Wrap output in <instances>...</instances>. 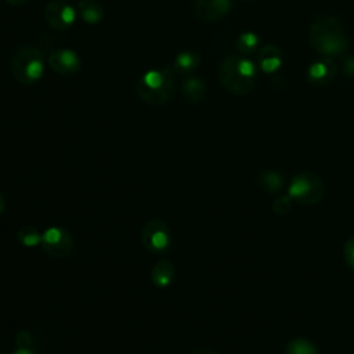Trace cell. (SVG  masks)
<instances>
[{
    "label": "cell",
    "mask_w": 354,
    "mask_h": 354,
    "mask_svg": "<svg viewBox=\"0 0 354 354\" xmlns=\"http://www.w3.org/2000/svg\"><path fill=\"white\" fill-rule=\"evenodd\" d=\"M310 46L324 57L340 55L348 48V37L343 24L335 17H321L308 29Z\"/></svg>",
    "instance_id": "6da1fadb"
},
{
    "label": "cell",
    "mask_w": 354,
    "mask_h": 354,
    "mask_svg": "<svg viewBox=\"0 0 354 354\" xmlns=\"http://www.w3.org/2000/svg\"><path fill=\"white\" fill-rule=\"evenodd\" d=\"M217 75L221 86L235 95H245L254 86L256 71L253 64L238 55L225 57L218 66Z\"/></svg>",
    "instance_id": "7a4b0ae2"
},
{
    "label": "cell",
    "mask_w": 354,
    "mask_h": 354,
    "mask_svg": "<svg viewBox=\"0 0 354 354\" xmlns=\"http://www.w3.org/2000/svg\"><path fill=\"white\" fill-rule=\"evenodd\" d=\"M176 87L174 69L165 66L162 71L151 69L137 83L138 95L148 104L162 105L169 101Z\"/></svg>",
    "instance_id": "3957f363"
},
{
    "label": "cell",
    "mask_w": 354,
    "mask_h": 354,
    "mask_svg": "<svg viewBox=\"0 0 354 354\" xmlns=\"http://www.w3.org/2000/svg\"><path fill=\"white\" fill-rule=\"evenodd\" d=\"M11 73L12 77L21 84H32L37 82L44 69L43 54L33 46H25L18 48L11 57Z\"/></svg>",
    "instance_id": "277c9868"
},
{
    "label": "cell",
    "mask_w": 354,
    "mask_h": 354,
    "mask_svg": "<svg viewBox=\"0 0 354 354\" xmlns=\"http://www.w3.org/2000/svg\"><path fill=\"white\" fill-rule=\"evenodd\" d=\"M141 243L153 254L166 252L171 245V231L167 223L159 218L147 221L141 230Z\"/></svg>",
    "instance_id": "5b68a950"
},
{
    "label": "cell",
    "mask_w": 354,
    "mask_h": 354,
    "mask_svg": "<svg viewBox=\"0 0 354 354\" xmlns=\"http://www.w3.org/2000/svg\"><path fill=\"white\" fill-rule=\"evenodd\" d=\"M40 246L46 254L61 260L73 252V238L61 227H50L43 232Z\"/></svg>",
    "instance_id": "8992f818"
},
{
    "label": "cell",
    "mask_w": 354,
    "mask_h": 354,
    "mask_svg": "<svg viewBox=\"0 0 354 354\" xmlns=\"http://www.w3.org/2000/svg\"><path fill=\"white\" fill-rule=\"evenodd\" d=\"M322 181L311 173L297 176L289 187V196L301 203H315L322 198Z\"/></svg>",
    "instance_id": "52a82bcc"
},
{
    "label": "cell",
    "mask_w": 354,
    "mask_h": 354,
    "mask_svg": "<svg viewBox=\"0 0 354 354\" xmlns=\"http://www.w3.org/2000/svg\"><path fill=\"white\" fill-rule=\"evenodd\" d=\"M46 22L55 30H65L73 25L76 11L71 4L62 0H53L44 8Z\"/></svg>",
    "instance_id": "ba28073f"
},
{
    "label": "cell",
    "mask_w": 354,
    "mask_h": 354,
    "mask_svg": "<svg viewBox=\"0 0 354 354\" xmlns=\"http://www.w3.org/2000/svg\"><path fill=\"white\" fill-rule=\"evenodd\" d=\"M48 65L55 73L69 76L80 69V58L71 48H59L48 55Z\"/></svg>",
    "instance_id": "9c48e42d"
},
{
    "label": "cell",
    "mask_w": 354,
    "mask_h": 354,
    "mask_svg": "<svg viewBox=\"0 0 354 354\" xmlns=\"http://www.w3.org/2000/svg\"><path fill=\"white\" fill-rule=\"evenodd\" d=\"M231 7V0H196L194 11L202 22H214L227 15Z\"/></svg>",
    "instance_id": "30bf717a"
},
{
    "label": "cell",
    "mask_w": 354,
    "mask_h": 354,
    "mask_svg": "<svg viewBox=\"0 0 354 354\" xmlns=\"http://www.w3.org/2000/svg\"><path fill=\"white\" fill-rule=\"evenodd\" d=\"M336 75V64L329 58L324 57L313 62L308 68V80L315 86H325L333 80Z\"/></svg>",
    "instance_id": "8fae6325"
},
{
    "label": "cell",
    "mask_w": 354,
    "mask_h": 354,
    "mask_svg": "<svg viewBox=\"0 0 354 354\" xmlns=\"http://www.w3.org/2000/svg\"><path fill=\"white\" fill-rule=\"evenodd\" d=\"M257 61L259 65L264 72H274L277 71L282 64V53L281 50L274 44H266L263 46L257 53Z\"/></svg>",
    "instance_id": "7c38bea8"
},
{
    "label": "cell",
    "mask_w": 354,
    "mask_h": 354,
    "mask_svg": "<svg viewBox=\"0 0 354 354\" xmlns=\"http://www.w3.org/2000/svg\"><path fill=\"white\" fill-rule=\"evenodd\" d=\"M174 279V266L170 260H159L151 270V281L158 288L169 286Z\"/></svg>",
    "instance_id": "4fadbf2b"
},
{
    "label": "cell",
    "mask_w": 354,
    "mask_h": 354,
    "mask_svg": "<svg viewBox=\"0 0 354 354\" xmlns=\"http://www.w3.org/2000/svg\"><path fill=\"white\" fill-rule=\"evenodd\" d=\"M77 12L88 25L98 24L104 18V10L97 0H80L77 3Z\"/></svg>",
    "instance_id": "5bb4252c"
},
{
    "label": "cell",
    "mask_w": 354,
    "mask_h": 354,
    "mask_svg": "<svg viewBox=\"0 0 354 354\" xmlns=\"http://www.w3.org/2000/svg\"><path fill=\"white\" fill-rule=\"evenodd\" d=\"M181 93L184 98L192 104H198L203 100L206 94V86L199 77H187L183 83Z\"/></svg>",
    "instance_id": "9a60e30c"
},
{
    "label": "cell",
    "mask_w": 354,
    "mask_h": 354,
    "mask_svg": "<svg viewBox=\"0 0 354 354\" xmlns=\"http://www.w3.org/2000/svg\"><path fill=\"white\" fill-rule=\"evenodd\" d=\"M199 55L194 51H183L180 53L176 59H174V65L173 69L176 73L178 75H188L191 72H194L198 65H199Z\"/></svg>",
    "instance_id": "2e32d148"
},
{
    "label": "cell",
    "mask_w": 354,
    "mask_h": 354,
    "mask_svg": "<svg viewBox=\"0 0 354 354\" xmlns=\"http://www.w3.org/2000/svg\"><path fill=\"white\" fill-rule=\"evenodd\" d=\"M43 234L33 225H24L17 232V239L26 248H33L41 243Z\"/></svg>",
    "instance_id": "e0dca14e"
},
{
    "label": "cell",
    "mask_w": 354,
    "mask_h": 354,
    "mask_svg": "<svg viewBox=\"0 0 354 354\" xmlns=\"http://www.w3.org/2000/svg\"><path fill=\"white\" fill-rule=\"evenodd\" d=\"M257 44H259V37L252 32H243L236 39V48L239 50V53L245 55L254 53V50L257 48Z\"/></svg>",
    "instance_id": "ac0fdd59"
},
{
    "label": "cell",
    "mask_w": 354,
    "mask_h": 354,
    "mask_svg": "<svg viewBox=\"0 0 354 354\" xmlns=\"http://www.w3.org/2000/svg\"><path fill=\"white\" fill-rule=\"evenodd\" d=\"M286 354H318L314 344L304 339H295L286 347Z\"/></svg>",
    "instance_id": "d6986e66"
},
{
    "label": "cell",
    "mask_w": 354,
    "mask_h": 354,
    "mask_svg": "<svg viewBox=\"0 0 354 354\" xmlns=\"http://www.w3.org/2000/svg\"><path fill=\"white\" fill-rule=\"evenodd\" d=\"M260 183L261 185L264 187L266 191L268 192H277L279 191V188L282 187V178L278 173L272 171V170H268V171H264L260 177Z\"/></svg>",
    "instance_id": "ffe728a7"
},
{
    "label": "cell",
    "mask_w": 354,
    "mask_h": 354,
    "mask_svg": "<svg viewBox=\"0 0 354 354\" xmlns=\"http://www.w3.org/2000/svg\"><path fill=\"white\" fill-rule=\"evenodd\" d=\"M15 343L18 348H30L33 344V335L29 330H21L15 335Z\"/></svg>",
    "instance_id": "44dd1931"
},
{
    "label": "cell",
    "mask_w": 354,
    "mask_h": 354,
    "mask_svg": "<svg viewBox=\"0 0 354 354\" xmlns=\"http://www.w3.org/2000/svg\"><path fill=\"white\" fill-rule=\"evenodd\" d=\"M344 259L346 263L354 270V238L348 239L344 245Z\"/></svg>",
    "instance_id": "7402d4cb"
},
{
    "label": "cell",
    "mask_w": 354,
    "mask_h": 354,
    "mask_svg": "<svg viewBox=\"0 0 354 354\" xmlns=\"http://www.w3.org/2000/svg\"><path fill=\"white\" fill-rule=\"evenodd\" d=\"M290 196H282V198H279V199H277L275 201V206H274V210L277 212V213H279V214H285V213H288L289 212V209H290Z\"/></svg>",
    "instance_id": "603a6c76"
},
{
    "label": "cell",
    "mask_w": 354,
    "mask_h": 354,
    "mask_svg": "<svg viewBox=\"0 0 354 354\" xmlns=\"http://www.w3.org/2000/svg\"><path fill=\"white\" fill-rule=\"evenodd\" d=\"M343 71L347 76H354V55H346L344 57Z\"/></svg>",
    "instance_id": "cb8c5ba5"
},
{
    "label": "cell",
    "mask_w": 354,
    "mask_h": 354,
    "mask_svg": "<svg viewBox=\"0 0 354 354\" xmlns=\"http://www.w3.org/2000/svg\"><path fill=\"white\" fill-rule=\"evenodd\" d=\"M189 354H217V353L210 350V348H196V350L191 351Z\"/></svg>",
    "instance_id": "d4e9b609"
},
{
    "label": "cell",
    "mask_w": 354,
    "mask_h": 354,
    "mask_svg": "<svg viewBox=\"0 0 354 354\" xmlns=\"http://www.w3.org/2000/svg\"><path fill=\"white\" fill-rule=\"evenodd\" d=\"M11 354H35L30 348H18L15 351H12Z\"/></svg>",
    "instance_id": "484cf974"
},
{
    "label": "cell",
    "mask_w": 354,
    "mask_h": 354,
    "mask_svg": "<svg viewBox=\"0 0 354 354\" xmlns=\"http://www.w3.org/2000/svg\"><path fill=\"white\" fill-rule=\"evenodd\" d=\"M6 209V199H4V195L0 192V214L4 212Z\"/></svg>",
    "instance_id": "4316f807"
},
{
    "label": "cell",
    "mask_w": 354,
    "mask_h": 354,
    "mask_svg": "<svg viewBox=\"0 0 354 354\" xmlns=\"http://www.w3.org/2000/svg\"><path fill=\"white\" fill-rule=\"evenodd\" d=\"M7 3H10V4H12V6H22V4H25L28 0H6Z\"/></svg>",
    "instance_id": "83f0119b"
},
{
    "label": "cell",
    "mask_w": 354,
    "mask_h": 354,
    "mask_svg": "<svg viewBox=\"0 0 354 354\" xmlns=\"http://www.w3.org/2000/svg\"><path fill=\"white\" fill-rule=\"evenodd\" d=\"M0 354H1V351H0Z\"/></svg>",
    "instance_id": "f1b7e54d"
}]
</instances>
